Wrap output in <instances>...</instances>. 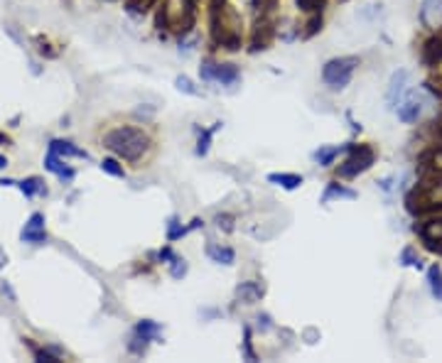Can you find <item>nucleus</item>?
Returning <instances> with one entry per match:
<instances>
[{"instance_id":"1","label":"nucleus","mask_w":442,"mask_h":363,"mask_svg":"<svg viewBox=\"0 0 442 363\" xmlns=\"http://www.w3.org/2000/svg\"><path fill=\"white\" fill-rule=\"evenodd\" d=\"M405 209L413 216H430L442 211V170L433 167L420 177V182L405 197Z\"/></svg>"},{"instance_id":"2","label":"nucleus","mask_w":442,"mask_h":363,"mask_svg":"<svg viewBox=\"0 0 442 363\" xmlns=\"http://www.w3.org/2000/svg\"><path fill=\"white\" fill-rule=\"evenodd\" d=\"M148 145H150V138L141 131V128H133V126H121V128H113L103 136V147L113 152V155L123 157L128 162H136L145 155Z\"/></svg>"},{"instance_id":"3","label":"nucleus","mask_w":442,"mask_h":363,"mask_svg":"<svg viewBox=\"0 0 442 363\" xmlns=\"http://www.w3.org/2000/svg\"><path fill=\"white\" fill-rule=\"evenodd\" d=\"M197 18V0H165L157 10V27L172 29L177 34H190Z\"/></svg>"},{"instance_id":"4","label":"nucleus","mask_w":442,"mask_h":363,"mask_svg":"<svg viewBox=\"0 0 442 363\" xmlns=\"http://www.w3.org/2000/svg\"><path fill=\"white\" fill-rule=\"evenodd\" d=\"M212 37L228 52L241 49V15L231 5H223L221 10L212 13Z\"/></svg>"},{"instance_id":"5","label":"nucleus","mask_w":442,"mask_h":363,"mask_svg":"<svg viewBox=\"0 0 442 363\" xmlns=\"http://www.w3.org/2000/svg\"><path fill=\"white\" fill-rule=\"evenodd\" d=\"M376 162V152L371 145H346V160L337 167V175L351 180L359 177L361 172L371 170V165Z\"/></svg>"},{"instance_id":"6","label":"nucleus","mask_w":442,"mask_h":363,"mask_svg":"<svg viewBox=\"0 0 442 363\" xmlns=\"http://www.w3.org/2000/svg\"><path fill=\"white\" fill-rule=\"evenodd\" d=\"M356 67H359V59L356 57H337L322 67V79L330 88L342 91V88L349 86L351 77H354Z\"/></svg>"},{"instance_id":"7","label":"nucleus","mask_w":442,"mask_h":363,"mask_svg":"<svg viewBox=\"0 0 442 363\" xmlns=\"http://www.w3.org/2000/svg\"><path fill=\"white\" fill-rule=\"evenodd\" d=\"M202 79H204V81H219L223 86H233V84L241 79V72H238L236 64L204 62L202 64Z\"/></svg>"},{"instance_id":"8","label":"nucleus","mask_w":442,"mask_h":363,"mask_svg":"<svg viewBox=\"0 0 442 363\" xmlns=\"http://www.w3.org/2000/svg\"><path fill=\"white\" fill-rule=\"evenodd\" d=\"M415 231H418V236L423 238L428 251H435V253L442 251V216L440 213H430L428 221L415 226Z\"/></svg>"},{"instance_id":"9","label":"nucleus","mask_w":442,"mask_h":363,"mask_svg":"<svg viewBox=\"0 0 442 363\" xmlns=\"http://www.w3.org/2000/svg\"><path fill=\"white\" fill-rule=\"evenodd\" d=\"M275 37V22H273L271 15H258V22L253 27V39H251V52L258 49H268Z\"/></svg>"},{"instance_id":"10","label":"nucleus","mask_w":442,"mask_h":363,"mask_svg":"<svg viewBox=\"0 0 442 363\" xmlns=\"http://www.w3.org/2000/svg\"><path fill=\"white\" fill-rule=\"evenodd\" d=\"M20 241L32 243V246H42V243H47V231H44V213L34 211L32 216L27 218L25 228L20 231Z\"/></svg>"},{"instance_id":"11","label":"nucleus","mask_w":442,"mask_h":363,"mask_svg":"<svg viewBox=\"0 0 442 363\" xmlns=\"http://www.w3.org/2000/svg\"><path fill=\"white\" fill-rule=\"evenodd\" d=\"M396 111H398V118L403 123H415L423 113V98L418 96V91H410L405 98H401Z\"/></svg>"},{"instance_id":"12","label":"nucleus","mask_w":442,"mask_h":363,"mask_svg":"<svg viewBox=\"0 0 442 363\" xmlns=\"http://www.w3.org/2000/svg\"><path fill=\"white\" fill-rule=\"evenodd\" d=\"M405 84H408V72H405V69L394 72V77H391V81H389V91H386V103H389L391 111L398 108L401 98H403V93H405Z\"/></svg>"},{"instance_id":"13","label":"nucleus","mask_w":442,"mask_h":363,"mask_svg":"<svg viewBox=\"0 0 442 363\" xmlns=\"http://www.w3.org/2000/svg\"><path fill=\"white\" fill-rule=\"evenodd\" d=\"M420 62L423 67L435 69L442 64V37L440 34H433L423 42V49H420Z\"/></svg>"},{"instance_id":"14","label":"nucleus","mask_w":442,"mask_h":363,"mask_svg":"<svg viewBox=\"0 0 442 363\" xmlns=\"http://www.w3.org/2000/svg\"><path fill=\"white\" fill-rule=\"evenodd\" d=\"M420 20H423L425 27L438 29L442 25V0H423V8H420Z\"/></svg>"},{"instance_id":"15","label":"nucleus","mask_w":442,"mask_h":363,"mask_svg":"<svg viewBox=\"0 0 442 363\" xmlns=\"http://www.w3.org/2000/svg\"><path fill=\"white\" fill-rule=\"evenodd\" d=\"M44 167H47L49 172H54L59 180H67L69 182L74 177V170H72V167H67L64 157H59L57 152H52V150H49V155L44 157Z\"/></svg>"},{"instance_id":"16","label":"nucleus","mask_w":442,"mask_h":363,"mask_svg":"<svg viewBox=\"0 0 442 363\" xmlns=\"http://www.w3.org/2000/svg\"><path fill=\"white\" fill-rule=\"evenodd\" d=\"M49 150L57 152L59 157H82V160H89V152L82 150V147H77L69 140H52L49 143Z\"/></svg>"},{"instance_id":"17","label":"nucleus","mask_w":442,"mask_h":363,"mask_svg":"<svg viewBox=\"0 0 442 363\" xmlns=\"http://www.w3.org/2000/svg\"><path fill=\"white\" fill-rule=\"evenodd\" d=\"M207 256H209L214 263H219V265H233V260H236V253H233V248L214 246V243L207 248Z\"/></svg>"},{"instance_id":"18","label":"nucleus","mask_w":442,"mask_h":363,"mask_svg":"<svg viewBox=\"0 0 442 363\" xmlns=\"http://www.w3.org/2000/svg\"><path fill=\"white\" fill-rule=\"evenodd\" d=\"M339 152H346V145H332V147H320L317 152H312V160L320 162L322 167H330L334 162V157Z\"/></svg>"},{"instance_id":"19","label":"nucleus","mask_w":442,"mask_h":363,"mask_svg":"<svg viewBox=\"0 0 442 363\" xmlns=\"http://www.w3.org/2000/svg\"><path fill=\"white\" fill-rule=\"evenodd\" d=\"M268 182H273V184H278V187H282V189H297L302 184V177L300 175H287V172H273V175H268Z\"/></svg>"},{"instance_id":"20","label":"nucleus","mask_w":442,"mask_h":363,"mask_svg":"<svg viewBox=\"0 0 442 363\" xmlns=\"http://www.w3.org/2000/svg\"><path fill=\"white\" fill-rule=\"evenodd\" d=\"M20 192L25 194V197H34V194H44L47 189H44V180L42 177H27V180L18 182Z\"/></svg>"},{"instance_id":"21","label":"nucleus","mask_w":442,"mask_h":363,"mask_svg":"<svg viewBox=\"0 0 442 363\" xmlns=\"http://www.w3.org/2000/svg\"><path fill=\"white\" fill-rule=\"evenodd\" d=\"M428 282H430V292L442 302V268L438 263L428 268Z\"/></svg>"},{"instance_id":"22","label":"nucleus","mask_w":442,"mask_h":363,"mask_svg":"<svg viewBox=\"0 0 442 363\" xmlns=\"http://www.w3.org/2000/svg\"><path fill=\"white\" fill-rule=\"evenodd\" d=\"M401 265L405 268H415V270H423V260L418 258V253L413 251V246H405L403 251H401Z\"/></svg>"},{"instance_id":"23","label":"nucleus","mask_w":442,"mask_h":363,"mask_svg":"<svg viewBox=\"0 0 442 363\" xmlns=\"http://www.w3.org/2000/svg\"><path fill=\"white\" fill-rule=\"evenodd\" d=\"M136 334L143 336L145 341H150V339H155V336L160 334V326H157L155 322H150V319H143V322H138V324H136Z\"/></svg>"},{"instance_id":"24","label":"nucleus","mask_w":442,"mask_h":363,"mask_svg":"<svg viewBox=\"0 0 442 363\" xmlns=\"http://www.w3.org/2000/svg\"><path fill=\"white\" fill-rule=\"evenodd\" d=\"M221 128V123H214V128L212 131H202L200 133V143H197V155L204 157L207 152H209V143H212V136H214L216 131Z\"/></svg>"},{"instance_id":"25","label":"nucleus","mask_w":442,"mask_h":363,"mask_svg":"<svg viewBox=\"0 0 442 363\" xmlns=\"http://www.w3.org/2000/svg\"><path fill=\"white\" fill-rule=\"evenodd\" d=\"M332 197H339V199H356V192L354 189H344L339 187V184H330L325 192V197H322V202H330Z\"/></svg>"},{"instance_id":"26","label":"nucleus","mask_w":442,"mask_h":363,"mask_svg":"<svg viewBox=\"0 0 442 363\" xmlns=\"http://www.w3.org/2000/svg\"><path fill=\"white\" fill-rule=\"evenodd\" d=\"M238 295H241L243 300H248V302H256L258 297L263 295V290L258 285H253V282H243V285L238 287Z\"/></svg>"},{"instance_id":"27","label":"nucleus","mask_w":442,"mask_h":363,"mask_svg":"<svg viewBox=\"0 0 442 363\" xmlns=\"http://www.w3.org/2000/svg\"><path fill=\"white\" fill-rule=\"evenodd\" d=\"M295 3L302 13H322V8L327 5V0H295Z\"/></svg>"},{"instance_id":"28","label":"nucleus","mask_w":442,"mask_h":363,"mask_svg":"<svg viewBox=\"0 0 442 363\" xmlns=\"http://www.w3.org/2000/svg\"><path fill=\"white\" fill-rule=\"evenodd\" d=\"M101 170L106 172V175L111 177H126V172H123V167L118 165L113 157H106V160H101Z\"/></svg>"},{"instance_id":"29","label":"nucleus","mask_w":442,"mask_h":363,"mask_svg":"<svg viewBox=\"0 0 442 363\" xmlns=\"http://www.w3.org/2000/svg\"><path fill=\"white\" fill-rule=\"evenodd\" d=\"M175 86L180 88L182 93H190V96H202V91H200V88H195V84H192L187 77H177L175 79Z\"/></svg>"},{"instance_id":"30","label":"nucleus","mask_w":442,"mask_h":363,"mask_svg":"<svg viewBox=\"0 0 442 363\" xmlns=\"http://www.w3.org/2000/svg\"><path fill=\"white\" fill-rule=\"evenodd\" d=\"M157 0H128V10L131 13H148Z\"/></svg>"},{"instance_id":"31","label":"nucleus","mask_w":442,"mask_h":363,"mask_svg":"<svg viewBox=\"0 0 442 363\" xmlns=\"http://www.w3.org/2000/svg\"><path fill=\"white\" fill-rule=\"evenodd\" d=\"M278 5V0H253L256 15H273V8Z\"/></svg>"},{"instance_id":"32","label":"nucleus","mask_w":442,"mask_h":363,"mask_svg":"<svg viewBox=\"0 0 442 363\" xmlns=\"http://www.w3.org/2000/svg\"><path fill=\"white\" fill-rule=\"evenodd\" d=\"M425 88H428L430 93H435V96L442 101V74H438V77H430L428 81H425Z\"/></svg>"},{"instance_id":"33","label":"nucleus","mask_w":442,"mask_h":363,"mask_svg":"<svg viewBox=\"0 0 442 363\" xmlns=\"http://www.w3.org/2000/svg\"><path fill=\"white\" fill-rule=\"evenodd\" d=\"M172 263H175V265H172V277H185L187 275V263L182 260V258H175V256H172Z\"/></svg>"},{"instance_id":"34","label":"nucleus","mask_w":442,"mask_h":363,"mask_svg":"<svg viewBox=\"0 0 442 363\" xmlns=\"http://www.w3.org/2000/svg\"><path fill=\"white\" fill-rule=\"evenodd\" d=\"M34 359H37L39 363H59L62 359H59V356H54L52 351H34Z\"/></svg>"},{"instance_id":"35","label":"nucleus","mask_w":442,"mask_h":363,"mask_svg":"<svg viewBox=\"0 0 442 363\" xmlns=\"http://www.w3.org/2000/svg\"><path fill=\"white\" fill-rule=\"evenodd\" d=\"M216 223H219V226H221V223H223V228H226V231H231V216H216Z\"/></svg>"},{"instance_id":"36","label":"nucleus","mask_w":442,"mask_h":363,"mask_svg":"<svg viewBox=\"0 0 442 363\" xmlns=\"http://www.w3.org/2000/svg\"><path fill=\"white\" fill-rule=\"evenodd\" d=\"M435 131H438V136L442 138V113H440V118L435 121Z\"/></svg>"},{"instance_id":"37","label":"nucleus","mask_w":442,"mask_h":363,"mask_svg":"<svg viewBox=\"0 0 442 363\" xmlns=\"http://www.w3.org/2000/svg\"><path fill=\"white\" fill-rule=\"evenodd\" d=\"M5 167H8V157L0 155V170H5Z\"/></svg>"},{"instance_id":"38","label":"nucleus","mask_w":442,"mask_h":363,"mask_svg":"<svg viewBox=\"0 0 442 363\" xmlns=\"http://www.w3.org/2000/svg\"><path fill=\"white\" fill-rule=\"evenodd\" d=\"M440 256H442V251H440Z\"/></svg>"}]
</instances>
